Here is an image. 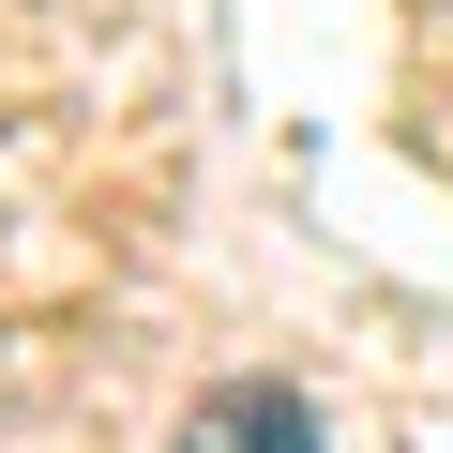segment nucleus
<instances>
[{
  "instance_id": "nucleus-1",
  "label": "nucleus",
  "mask_w": 453,
  "mask_h": 453,
  "mask_svg": "<svg viewBox=\"0 0 453 453\" xmlns=\"http://www.w3.org/2000/svg\"><path fill=\"white\" fill-rule=\"evenodd\" d=\"M166 453H333L318 438V408L288 393V378H226V393H196L181 408V438Z\"/></svg>"
}]
</instances>
